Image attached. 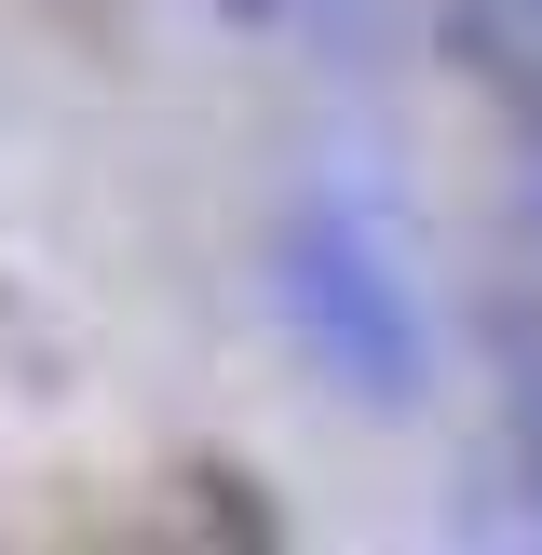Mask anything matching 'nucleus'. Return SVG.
<instances>
[{
	"instance_id": "1",
	"label": "nucleus",
	"mask_w": 542,
	"mask_h": 555,
	"mask_svg": "<svg viewBox=\"0 0 542 555\" xmlns=\"http://www.w3.org/2000/svg\"><path fill=\"white\" fill-rule=\"evenodd\" d=\"M271 285H285V325L312 339V366L339 379L352 406H421V312H406V271L339 190L271 231Z\"/></svg>"
},
{
	"instance_id": "2",
	"label": "nucleus",
	"mask_w": 542,
	"mask_h": 555,
	"mask_svg": "<svg viewBox=\"0 0 542 555\" xmlns=\"http://www.w3.org/2000/svg\"><path fill=\"white\" fill-rule=\"evenodd\" d=\"M515 475H529V502H542V366H529V393H515Z\"/></svg>"
},
{
	"instance_id": "3",
	"label": "nucleus",
	"mask_w": 542,
	"mask_h": 555,
	"mask_svg": "<svg viewBox=\"0 0 542 555\" xmlns=\"http://www.w3.org/2000/svg\"><path fill=\"white\" fill-rule=\"evenodd\" d=\"M231 14H285V0H231Z\"/></svg>"
}]
</instances>
